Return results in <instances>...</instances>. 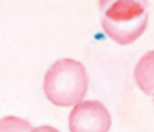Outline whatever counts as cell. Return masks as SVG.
I'll use <instances>...</instances> for the list:
<instances>
[{
    "instance_id": "cell-5",
    "label": "cell",
    "mask_w": 154,
    "mask_h": 132,
    "mask_svg": "<svg viewBox=\"0 0 154 132\" xmlns=\"http://www.w3.org/2000/svg\"><path fill=\"white\" fill-rule=\"evenodd\" d=\"M0 132H33V127L24 118L8 115L0 118Z\"/></svg>"
},
{
    "instance_id": "cell-4",
    "label": "cell",
    "mask_w": 154,
    "mask_h": 132,
    "mask_svg": "<svg viewBox=\"0 0 154 132\" xmlns=\"http://www.w3.org/2000/svg\"><path fill=\"white\" fill-rule=\"evenodd\" d=\"M134 82L146 96H154V50L146 52L134 67Z\"/></svg>"
},
{
    "instance_id": "cell-3",
    "label": "cell",
    "mask_w": 154,
    "mask_h": 132,
    "mask_svg": "<svg viewBox=\"0 0 154 132\" xmlns=\"http://www.w3.org/2000/svg\"><path fill=\"white\" fill-rule=\"evenodd\" d=\"M110 114L98 100H82L69 112V132H109Z\"/></svg>"
},
{
    "instance_id": "cell-2",
    "label": "cell",
    "mask_w": 154,
    "mask_h": 132,
    "mask_svg": "<svg viewBox=\"0 0 154 132\" xmlns=\"http://www.w3.org/2000/svg\"><path fill=\"white\" fill-rule=\"evenodd\" d=\"M146 8L139 0H115L103 11L101 26L106 35L121 46L131 44L146 29Z\"/></svg>"
},
{
    "instance_id": "cell-7",
    "label": "cell",
    "mask_w": 154,
    "mask_h": 132,
    "mask_svg": "<svg viewBox=\"0 0 154 132\" xmlns=\"http://www.w3.org/2000/svg\"><path fill=\"white\" fill-rule=\"evenodd\" d=\"M33 132H60V130H57L53 126H39V127L33 129Z\"/></svg>"
},
{
    "instance_id": "cell-1",
    "label": "cell",
    "mask_w": 154,
    "mask_h": 132,
    "mask_svg": "<svg viewBox=\"0 0 154 132\" xmlns=\"http://www.w3.org/2000/svg\"><path fill=\"white\" fill-rule=\"evenodd\" d=\"M88 91V73L79 61H56L44 78V93L56 106H72L83 100Z\"/></svg>"
},
{
    "instance_id": "cell-6",
    "label": "cell",
    "mask_w": 154,
    "mask_h": 132,
    "mask_svg": "<svg viewBox=\"0 0 154 132\" xmlns=\"http://www.w3.org/2000/svg\"><path fill=\"white\" fill-rule=\"evenodd\" d=\"M113 2H115V0H98L100 9H101V11H104V9H106L109 5H112ZM139 2H140V3H143L145 6H148V0H139Z\"/></svg>"
}]
</instances>
